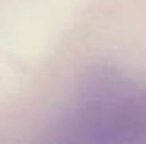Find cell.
Masks as SVG:
<instances>
[{
  "instance_id": "obj_1",
  "label": "cell",
  "mask_w": 146,
  "mask_h": 144,
  "mask_svg": "<svg viewBox=\"0 0 146 144\" xmlns=\"http://www.w3.org/2000/svg\"><path fill=\"white\" fill-rule=\"evenodd\" d=\"M79 117L87 120V128L95 138L97 132H107V140H146V91L111 83L89 95V111Z\"/></svg>"
}]
</instances>
